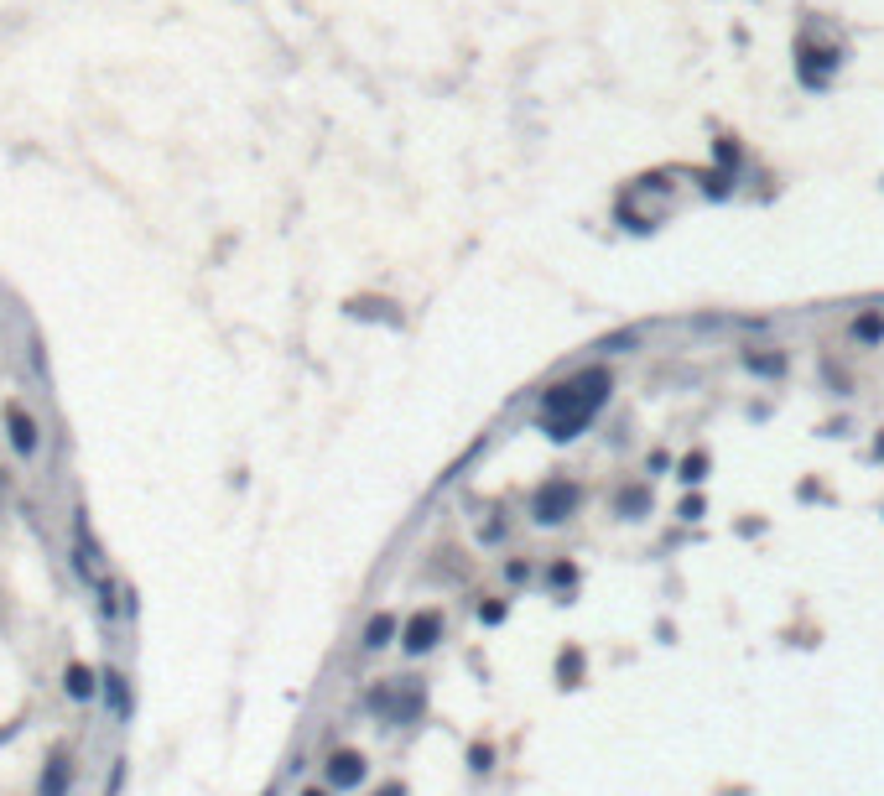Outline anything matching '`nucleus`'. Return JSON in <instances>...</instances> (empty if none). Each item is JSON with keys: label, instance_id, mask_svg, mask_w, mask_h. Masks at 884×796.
Instances as JSON below:
<instances>
[{"label": "nucleus", "instance_id": "nucleus-6", "mask_svg": "<svg viewBox=\"0 0 884 796\" xmlns=\"http://www.w3.org/2000/svg\"><path fill=\"white\" fill-rule=\"evenodd\" d=\"M99 671L89 667V661H68L63 667V692H68V703H94L99 697Z\"/></svg>", "mask_w": 884, "mask_h": 796}, {"label": "nucleus", "instance_id": "nucleus-4", "mask_svg": "<svg viewBox=\"0 0 884 796\" xmlns=\"http://www.w3.org/2000/svg\"><path fill=\"white\" fill-rule=\"evenodd\" d=\"M68 557H73V573H79L89 588L105 578V567H99L105 552H99V542H94V526H89L84 510H73V552H68Z\"/></svg>", "mask_w": 884, "mask_h": 796}, {"label": "nucleus", "instance_id": "nucleus-7", "mask_svg": "<svg viewBox=\"0 0 884 796\" xmlns=\"http://www.w3.org/2000/svg\"><path fill=\"white\" fill-rule=\"evenodd\" d=\"M68 786H73V760H68V754H47L37 796H68Z\"/></svg>", "mask_w": 884, "mask_h": 796}, {"label": "nucleus", "instance_id": "nucleus-12", "mask_svg": "<svg viewBox=\"0 0 884 796\" xmlns=\"http://www.w3.org/2000/svg\"><path fill=\"white\" fill-rule=\"evenodd\" d=\"M848 334L859 338V344H879L884 338V313H859L848 323Z\"/></svg>", "mask_w": 884, "mask_h": 796}, {"label": "nucleus", "instance_id": "nucleus-10", "mask_svg": "<svg viewBox=\"0 0 884 796\" xmlns=\"http://www.w3.org/2000/svg\"><path fill=\"white\" fill-rule=\"evenodd\" d=\"M328 781H334V786H359V781H364V754L338 750L334 760H328Z\"/></svg>", "mask_w": 884, "mask_h": 796}, {"label": "nucleus", "instance_id": "nucleus-9", "mask_svg": "<svg viewBox=\"0 0 884 796\" xmlns=\"http://www.w3.org/2000/svg\"><path fill=\"white\" fill-rule=\"evenodd\" d=\"M442 635V614L437 609H427V614H417L411 625H406V650H432Z\"/></svg>", "mask_w": 884, "mask_h": 796}, {"label": "nucleus", "instance_id": "nucleus-11", "mask_svg": "<svg viewBox=\"0 0 884 796\" xmlns=\"http://www.w3.org/2000/svg\"><path fill=\"white\" fill-rule=\"evenodd\" d=\"M744 370H755V375H785V355H780L776 344H749L744 349Z\"/></svg>", "mask_w": 884, "mask_h": 796}, {"label": "nucleus", "instance_id": "nucleus-18", "mask_svg": "<svg viewBox=\"0 0 884 796\" xmlns=\"http://www.w3.org/2000/svg\"><path fill=\"white\" fill-rule=\"evenodd\" d=\"M0 489H5V474H0Z\"/></svg>", "mask_w": 884, "mask_h": 796}, {"label": "nucleus", "instance_id": "nucleus-13", "mask_svg": "<svg viewBox=\"0 0 884 796\" xmlns=\"http://www.w3.org/2000/svg\"><path fill=\"white\" fill-rule=\"evenodd\" d=\"M390 635H396V620H390V614H375L370 630H364V646L380 650V646H390Z\"/></svg>", "mask_w": 884, "mask_h": 796}, {"label": "nucleus", "instance_id": "nucleus-2", "mask_svg": "<svg viewBox=\"0 0 884 796\" xmlns=\"http://www.w3.org/2000/svg\"><path fill=\"white\" fill-rule=\"evenodd\" d=\"M791 58H796V84L812 89V94H827V84L842 73V63H848V47L842 43H822L817 32L806 26L796 37V47H791Z\"/></svg>", "mask_w": 884, "mask_h": 796}, {"label": "nucleus", "instance_id": "nucleus-5", "mask_svg": "<svg viewBox=\"0 0 884 796\" xmlns=\"http://www.w3.org/2000/svg\"><path fill=\"white\" fill-rule=\"evenodd\" d=\"M5 438H11V453H16V459L32 463L42 453V422L32 417L22 401H11V406H5Z\"/></svg>", "mask_w": 884, "mask_h": 796}, {"label": "nucleus", "instance_id": "nucleus-16", "mask_svg": "<svg viewBox=\"0 0 884 796\" xmlns=\"http://www.w3.org/2000/svg\"><path fill=\"white\" fill-rule=\"evenodd\" d=\"M120 781H126V765H115V775H109V786H105V796H120Z\"/></svg>", "mask_w": 884, "mask_h": 796}, {"label": "nucleus", "instance_id": "nucleus-1", "mask_svg": "<svg viewBox=\"0 0 884 796\" xmlns=\"http://www.w3.org/2000/svg\"><path fill=\"white\" fill-rule=\"evenodd\" d=\"M614 391V370L609 365H583L568 380H557L541 396V432L551 442H572L583 427H593V417L609 406Z\"/></svg>", "mask_w": 884, "mask_h": 796}, {"label": "nucleus", "instance_id": "nucleus-3", "mask_svg": "<svg viewBox=\"0 0 884 796\" xmlns=\"http://www.w3.org/2000/svg\"><path fill=\"white\" fill-rule=\"evenodd\" d=\"M578 500H583V489H578L572 479H551V484H541V489H536L531 516H536L541 526H562L572 510H578Z\"/></svg>", "mask_w": 884, "mask_h": 796}, {"label": "nucleus", "instance_id": "nucleus-17", "mask_svg": "<svg viewBox=\"0 0 884 796\" xmlns=\"http://www.w3.org/2000/svg\"><path fill=\"white\" fill-rule=\"evenodd\" d=\"M302 796H323V791H302Z\"/></svg>", "mask_w": 884, "mask_h": 796}, {"label": "nucleus", "instance_id": "nucleus-15", "mask_svg": "<svg viewBox=\"0 0 884 796\" xmlns=\"http://www.w3.org/2000/svg\"><path fill=\"white\" fill-rule=\"evenodd\" d=\"M702 474H708V453H692V459L682 463V479H687V484H697Z\"/></svg>", "mask_w": 884, "mask_h": 796}, {"label": "nucleus", "instance_id": "nucleus-14", "mask_svg": "<svg viewBox=\"0 0 884 796\" xmlns=\"http://www.w3.org/2000/svg\"><path fill=\"white\" fill-rule=\"evenodd\" d=\"M619 510H625V516H630V510H651V489H645V484H640L635 495L625 489V495H619Z\"/></svg>", "mask_w": 884, "mask_h": 796}, {"label": "nucleus", "instance_id": "nucleus-8", "mask_svg": "<svg viewBox=\"0 0 884 796\" xmlns=\"http://www.w3.org/2000/svg\"><path fill=\"white\" fill-rule=\"evenodd\" d=\"M105 682H99V697H105L109 708H115V718H130V677L120 667H109V671H99Z\"/></svg>", "mask_w": 884, "mask_h": 796}]
</instances>
